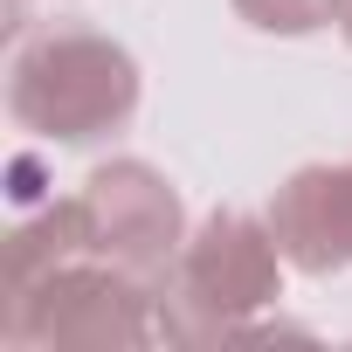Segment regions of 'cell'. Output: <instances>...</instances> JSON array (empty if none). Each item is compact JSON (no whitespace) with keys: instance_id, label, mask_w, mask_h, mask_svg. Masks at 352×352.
Returning a JSON list of instances; mask_svg holds the SVG:
<instances>
[{"instance_id":"obj_1","label":"cell","mask_w":352,"mask_h":352,"mask_svg":"<svg viewBox=\"0 0 352 352\" xmlns=\"http://www.w3.org/2000/svg\"><path fill=\"white\" fill-rule=\"evenodd\" d=\"M138 97H145L138 56L90 21H49L21 35L8 56V118L42 145L118 138L138 118Z\"/></svg>"},{"instance_id":"obj_2","label":"cell","mask_w":352,"mask_h":352,"mask_svg":"<svg viewBox=\"0 0 352 352\" xmlns=\"http://www.w3.org/2000/svg\"><path fill=\"white\" fill-rule=\"evenodd\" d=\"M283 242L270 228V214L249 208H214L187 249L173 256V270L159 276V324L166 345H214L235 338L242 324H256L263 311H276L283 297Z\"/></svg>"},{"instance_id":"obj_3","label":"cell","mask_w":352,"mask_h":352,"mask_svg":"<svg viewBox=\"0 0 352 352\" xmlns=\"http://www.w3.org/2000/svg\"><path fill=\"white\" fill-rule=\"evenodd\" d=\"M0 338L14 352H138L166 345L159 276L111 256H76L28 290H0Z\"/></svg>"},{"instance_id":"obj_4","label":"cell","mask_w":352,"mask_h":352,"mask_svg":"<svg viewBox=\"0 0 352 352\" xmlns=\"http://www.w3.org/2000/svg\"><path fill=\"white\" fill-rule=\"evenodd\" d=\"M90 214V256H111L138 276H166L187 249V201L152 159H104L76 187Z\"/></svg>"},{"instance_id":"obj_5","label":"cell","mask_w":352,"mask_h":352,"mask_svg":"<svg viewBox=\"0 0 352 352\" xmlns=\"http://www.w3.org/2000/svg\"><path fill=\"white\" fill-rule=\"evenodd\" d=\"M270 228L297 276L352 270V159H311L270 194Z\"/></svg>"},{"instance_id":"obj_6","label":"cell","mask_w":352,"mask_h":352,"mask_svg":"<svg viewBox=\"0 0 352 352\" xmlns=\"http://www.w3.org/2000/svg\"><path fill=\"white\" fill-rule=\"evenodd\" d=\"M76 256H90L83 194H49V201H35L8 228V249H0V290H28L35 276H49V270H63Z\"/></svg>"},{"instance_id":"obj_7","label":"cell","mask_w":352,"mask_h":352,"mask_svg":"<svg viewBox=\"0 0 352 352\" xmlns=\"http://www.w3.org/2000/svg\"><path fill=\"white\" fill-rule=\"evenodd\" d=\"M228 8H235V21H249L256 35H283V42L318 35V28L338 21V0H228Z\"/></svg>"},{"instance_id":"obj_8","label":"cell","mask_w":352,"mask_h":352,"mask_svg":"<svg viewBox=\"0 0 352 352\" xmlns=\"http://www.w3.org/2000/svg\"><path fill=\"white\" fill-rule=\"evenodd\" d=\"M331 28H338V35L352 42V0H338V21H331Z\"/></svg>"}]
</instances>
